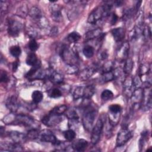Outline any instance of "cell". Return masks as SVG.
<instances>
[{
	"instance_id": "cell-1",
	"label": "cell",
	"mask_w": 152,
	"mask_h": 152,
	"mask_svg": "<svg viewBox=\"0 0 152 152\" xmlns=\"http://www.w3.org/2000/svg\"><path fill=\"white\" fill-rule=\"evenodd\" d=\"M3 122L8 125H19L30 128H36V122L31 116L26 114H16L11 112L3 118Z\"/></svg>"
},
{
	"instance_id": "cell-2",
	"label": "cell",
	"mask_w": 152,
	"mask_h": 152,
	"mask_svg": "<svg viewBox=\"0 0 152 152\" xmlns=\"http://www.w3.org/2000/svg\"><path fill=\"white\" fill-rule=\"evenodd\" d=\"M112 7V3H110V1H108L106 4L98 6L94 8L88 17V23L91 24H96L103 18H105L109 16Z\"/></svg>"
},
{
	"instance_id": "cell-3",
	"label": "cell",
	"mask_w": 152,
	"mask_h": 152,
	"mask_svg": "<svg viewBox=\"0 0 152 152\" xmlns=\"http://www.w3.org/2000/svg\"><path fill=\"white\" fill-rule=\"evenodd\" d=\"M97 113V109L94 104H91L90 103L85 107L82 117V123L86 131H89L92 129Z\"/></svg>"
},
{
	"instance_id": "cell-4",
	"label": "cell",
	"mask_w": 152,
	"mask_h": 152,
	"mask_svg": "<svg viewBox=\"0 0 152 152\" xmlns=\"http://www.w3.org/2000/svg\"><path fill=\"white\" fill-rule=\"evenodd\" d=\"M59 55L67 65H75L78 61L79 56L75 50L71 49L69 46L63 45L59 50Z\"/></svg>"
},
{
	"instance_id": "cell-5",
	"label": "cell",
	"mask_w": 152,
	"mask_h": 152,
	"mask_svg": "<svg viewBox=\"0 0 152 152\" xmlns=\"http://www.w3.org/2000/svg\"><path fill=\"white\" fill-rule=\"evenodd\" d=\"M105 115H101L100 117L97 119L96 123L92 128L91 142L93 144H96L100 138V135L102 132L104 124L105 122Z\"/></svg>"
},
{
	"instance_id": "cell-6",
	"label": "cell",
	"mask_w": 152,
	"mask_h": 152,
	"mask_svg": "<svg viewBox=\"0 0 152 152\" xmlns=\"http://www.w3.org/2000/svg\"><path fill=\"white\" fill-rule=\"evenodd\" d=\"M132 132L128 129V128H122L118 133L116 145L117 147L123 146L128 141V140L132 137Z\"/></svg>"
},
{
	"instance_id": "cell-7",
	"label": "cell",
	"mask_w": 152,
	"mask_h": 152,
	"mask_svg": "<svg viewBox=\"0 0 152 152\" xmlns=\"http://www.w3.org/2000/svg\"><path fill=\"white\" fill-rule=\"evenodd\" d=\"M23 28V24L19 21L10 18L8 20L7 31L9 35L12 37H17L20 34Z\"/></svg>"
},
{
	"instance_id": "cell-8",
	"label": "cell",
	"mask_w": 152,
	"mask_h": 152,
	"mask_svg": "<svg viewBox=\"0 0 152 152\" xmlns=\"http://www.w3.org/2000/svg\"><path fill=\"white\" fill-rule=\"evenodd\" d=\"M61 121H62V115H58L50 112L42 119V123L47 126L56 125Z\"/></svg>"
},
{
	"instance_id": "cell-9",
	"label": "cell",
	"mask_w": 152,
	"mask_h": 152,
	"mask_svg": "<svg viewBox=\"0 0 152 152\" xmlns=\"http://www.w3.org/2000/svg\"><path fill=\"white\" fill-rule=\"evenodd\" d=\"M151 90L150 87H145L143 90L140 107H142L145 111L150 110L151 107Z\"/></svg>"
},
{
	"instance_id": "cell-10",
	"label": "cell",
	"mask_w": 152,
	"mask_h": 152,
	"mask_svg": "<svg viewBox=\"0 0 152 152\" xmlns=\"http://www.w3.org/2000/svg\"><path fill=\"white\" fill-rule=\"evenodd\" d=\"M39 138L43 142H50L54 145H58L61 141H59L55 135L49 129H44L40 132Z\"/></svg>"
},
{
	"instance_id": "cell-11",
	"label": "cell",
	"mask_w": 152,
	"mask_h": 152,
	"mask_svg": "<svg viewBox=\"0 0 152 152\" xmlns=\"http://www.w3.org/2000/svg\"><path fill=\"white\" fill-rule=\"evenodd\" d=\"M55 2L56 1H52V4L49 7L51 16L55 21L61 22L62 20L61 7L59 4H55Z\"/></svg>"
},
{
	"instance_id": "cell-12",
	"label": "cell",
	"mask_w": 152,
	"mask_h": 152,
	"mask_svg": "<svg viewBox=\"0 0 152 152\" xmlns=\"http://www.w3.org/2000/svg\"><path fill=\"white\" fill-rule=\"evenodd\" d=\"M97 71V66L95 65L90 66L83 69L78 74L79 78L82 81H86L89 79Z\"/></svg>"
},
{
	"instance_id": "cell-13",
	"label": "cell",
	"mask_w": 152,
	"mask_h": 152,
	"mask_svg": "<svg viewBox=\"0 0 152 152\" xmlns=\"http://www.w3.org/2000/svg\"><path fill=\"white\" fill-rule=\"evenodd\" d=\"M135 88L133 86L132 78L129 77V75L126 76L123 81V91L124 94L130 97Z\"/></svg>"
},
{
	"instance_id": "cell-14",
	"label": "cell",
	"mask_w": 152,
	"mask_h": 152,
	"mask_svg": "<svg viewBox=\"0 0 152 152\" xmlns=\"http://www.w3.org/2000/svg\"><path fill=\"white\" fill-rule=\"evenodd\" d=\"M8 136L13 142L19 144L25 142L28 138L27 135H25L23 132L17 131H10L8 133Z\"/></svg>"
},
{
	"instance_id": "cell-15",
	"label": "cell",
	"mask_w": 152,
	"mask_h": 152,
	"mask_svg": "<svg viewBox=\"0 0 152 152\" xmlns=\"http://www.w3.org/2000/svg\"><path fill=\"white\" fill-rule=\"evenodd\" d=\"M1 151H23V148L21 144L13 142H1Z\"/></svg>"
},
{
	"instance_id": "cell-16",
	"label": "cell",
	"mask_w": 152,
	"mask_h": 152,
	"mask_svg": "<svg viewBox=\"0 0 152 152\" xmlns=\"http://www.w3.org/2000/svg\"><path fill=\"white\" fill-rule=\"evenodd\" d=\"M6 107L11 112L15 113L20 107V103L15 96H12L9 97L5 102Z\"/></svg>"
},
{
	"instance_id": "cell-17",
	"label": "cell",
	"mask_w": 152,
	"mask_h": 152,
	"mask_svg": "<svg viewBox=\"0 0 152 152\" xmlns=\"http://www.w3.org/2000/svg\"><path fill=\"white\" fill-rule=\"evenodd\" d=\"M129 51V44L128 42H125L121 46L117 51L116 57L121 62L125 61L128 58Z\"/></svg>"
},
{
	"instance_id": "cell-18",
	"label": "cell",
	"mask_w": 152,
	"mask_h": 152,
	"mask_svg": "<svg viewBox=\"0 0 152 152\" xmlns=\"http://www.w3.org/2000/svg\"><path fill=\"white\" fill-rule=\"evenodd\" d=\"M48 78L55 84H60L64 81V76L54 70H49Z\"/></svg>"
},
{
	"instance_id": "cell-19",
	"label": "cell",
	"mask_w": 152,
	"mask_h": 152,
	"mask_svg": "<svg viewBox=\"0 0 152 152\" xmlns=\"http://www.w3.org/2000/svg\"><path fill=\"white\" fill-rule=\"evenodd\" d=\"M88 145V141L84 139H77L71 144V148L76 151H83Z\"/></svg>"
},
{
	"instance_id": "cell-20",
	"label": "cell",
	"mask_w": 152,
	"mask_h": 152,
	"mask_svg": "<svg viewBox=\"0 0 152 152\" xmlns=\"http://www.w3.org/2000/svg\"><path fill=\"white\" fill-rule=\"evenodd\" d=\"M103 33L100 28H97L88 31L85 34V40L86 41L91 40L94 39H99Z\"/></svg>"
},
{
	"instance_id": "cell-21",
	"label": "cell",
	"mask_w": 152,
	"mask_h": 152,
	"mask_svg": "<svg viewBox=\"0 0 152 152\" xmlns=\"http://www.w3.org/2000/svg\"><path fill=\"white\" fill-rule=\"evenodd\" d=\"M113 37L116 42H121L123 40L125 36V31L122 27L113 28L111 31Z\"/></svg>"
},
{
	"instance_id": "cell-22",
	"label": "cell",
	"mask_w": 152,
	"mask_h": 152,
	"mask_svg": "<svg viewBox=\"0 0 152 152\" xmlns=\"http://www.w3.org/2000/svg\"><path fill=\"white\" fill-rule=\"evenodd\" d=\"M28 14L32 19L36 21V22L38 21L43 17V15L41 10L37 7H36V6L32 7L29 10Z\"/></svg>"
},
{
	"instance_id": "cell-23",
	"label": "cell",
	"mask_w": 152,
	"mask_h": 152,
	"mask_svg": "<svg viewBox=\"0 0 152 152\" xmlns=\"http://www.w3.org/2000/svg\"><path fill=\"white\" fill-rule=\"evenodd\" d=\"M96 91L95 87L93 85H88L84 87V94L83 99L88 100L91 98Z\"/></svg>"
},
{
	"instance_id": "cell-24",
	"label": "cell",
	"mask_w": 152,
	"mask_h": 152,
	"mask_svg": "<svg viewBox=\"0 0 152 152\" xmlns=\"http://www.w3.org/2000/svg\"><path fill=\"white\" fill-rule=\"evenodd\" d=\"M133 68V61L131 58H127L124 61V65L123 67V71L126 76L129 75Z\"/></svg>"
},
{
	"instance_id": "cell-25",
	"label": "cell",
	"mask_w": 152,
	"mask_h": 152,
	"mask_svg": "<svg viewBox=\"0 0 152 152\" xmlns=\"http://www.w3.org/2000/svg\"><path fill=\"white\" fill-rule=\"evenodd\" d=\"M113 80H115V76L113 71L102 72L100 78V81L103 83H107Z\"/></svg>"
},
{
	"instance_id": "cell-26",
	"label": "cell",
	"mask_w": 152,
	"mask_h": 152,
	"mask_svg": "<svg viewBox=\"0 0 152 152\" xmlns=\"http://www.w3.org/2000/svg\"><path fill=\"white\" fill-rule=\"evenodd\" d=\"M39 60L37 59V56L34 52L29 53L26 58V64L31 66L34 65Z\"/></svg>"
},
{
	"instance_id": "cell-27",
	"label": "cell",
	"mask_w": 152,
	"mask_h": 152,
	"mask_svg": "<svg viewBox=\"0 0 152 152\" xmlns=\"http://www.w3.org/2000/svg\"><path fill=\"white\" fill-rule=\"evenodd\" d=\"M84 86H78L75 88L73 92V99L74 100H77L83 98Z\"/></svg>"
},
{
	"instance_id": "cell-28",
	"label": "cell",
	"mask_w": 152,
	"mask_h": 152,
	"mask_svg": "<svg viewBox=\"0 0 152 152\" xmlns=\"http://www.w3.org/2000/svg\"><path fill=\"white\" fill-rule=\"evenodd\" d=\"M31 98L33 102L35 104H37L43 100V94L41 91L39 90H35L32 93Z\"/></svg>"
},
{
	"instance_id": "cell-29",
	"label": "cell",
	"mask_w": 152,
	"mask_h": 152,
	"mask_svg": "<svg viewBox=\"0 0 152 152\" xmlns=\"http://www.w3.org/2000/svg\"><path fill=\"white\" fill-rule=\"evenodd\" d=\"M81 39L80 34L77 31H72L67 36L68 41L71 43H75Z\"/></svg>"
},
{
	"instance_id": "cell-30",
	"label": "cell",
	"mask_w": 152,
	"mask_h": 152,
	"mask_svg": "<svg viewBox=\"0 0 152 152\" xmlns=\"http://www.w3.org/2000/svg\"><path fill=\"white\" fill-rule=\"evenodd\" d=\"M83 53L87 58H91L94 53V49L92 46L86 45L83 49Z\"/></svg>"
},
{
	"instance_id": "cell-31",
	"label": "cell",
	"mask_w": 152,
	"mask_h": 152,
	"mask_svg": "<svg viewBox=\"0 0 152 152\" xmlns=\"http://www.w3.org/2000/svg\"><path fill=\"white\" fill-rule=\"evenodd\" d=\"M67 110V106L65 104H61L59 106H57L55 107L50 112L58 115H62L63 113H64Z\"/></svg>"
},
{
	"instance_id": "cell-32",
	"label": "cell",
	"mask_w": 152,
	"mask_h": 152,
	"mask_svg": "<svg viewBox=\"0 0 152 152\" xmlns=\"http://www.w3.org/2000/svg\"><path fill=\"white\" fill-rule=\"evenodd\" d=\"M113 96V94L112 91L110 90L106 89L104 90L101 93V99L104 102H107L112 99Z\"/></svg>"
},
{
	"instance_id": "cell-33",
	"label": "cell",
	"mask_w": 152,
	"mask_h": 152,
	"mask_svg": "<svg viewBox=\"0 0 152 152\" xmlns=\"http://www.w3.org/2000/svg\"><path fill=\"white\" fill-rule=\"evenodd\" d=\"M9 51H10V54L12 56L15 57V58L18 57L21 53V49L20 47L17 45H14V46H11L9 49Z\"/></svg>"
},
{
	"instance_id": "cell-34",
	"label": "cell",
	"mask_w": 152,
	"mask_h": 152,
	"mask_svg": "<svg viewBox=\"0 0 152 152\" xmlns=\"http://www.w3.org/2000/svg\"><path fill=\"white\" fill-rule=\"evenodd\" d=\"M63 135L64 138L68 141H72L75 138V136H76L75 132L71 129H69L64 131L63 133Z\"/></svg>"
},
{
	"instance_id": "cell-35",
	"label": "cell",
	"mask_w": 152,
	"mask_h": 152,
	"mask_svg": "<svg viewBox=\"0 0 152 152\" xmlns=\"http://www.w3.org/2000/svg\"><path fill=\"white\" fill-rule=\"evenodd\" d=\"M150 72V66L148 64H141L139 69V75L138 76L141 78L142 76L145 75H148Z\"/></svg>"
},
{
	"instance_id": "cell-36",
	"label": "cell",
	"mask_w": 152,
	"mask_h": 152,
	"mask_svg": "<svg viewBox=\"0 0 152 152\" xmlns=\"http://www.w3.org/2000/svg\"><path fill=\"white\" fill-rule=\"evenodd\" d=\"M48 95L51 98H58L62 96V92L59 88H53L48 91Z\"/></svg>"
},
{
	"instance_id": "cell-37",
	"label": "cell",
	"mask_w": 152,
	"mask_h": 152,
	"mask_svg": "<svg viewBox=\"0 0 152 152\" xmlns=\"http://www.w3.org/2000/svg\"><path fill=\"white\" fill-rule=\"evenodd\" d=\"M40 131L37 130V128H31L28 130L27 136L28 138L34 140L39 138Z\"/></svg>"
},
{
	"instance_id": "cell-38",
	"label": "cell",
	"mask_w": 152,
	"mask_h": 152,
	"mask_svg": "<svg viewBox=\"0 0 152 152\" xmlns=\"http://www.w3.org/2000/svg\"><path fill=\"white\" fill-rule=\"evenodd\" d=\"M148 131H143L142 133H141V138L140 140V142H139V147H140V148H143L146 141L148 139Z\"/></svg>"
},
{
	"instance_id": "cell-39",
	"label": "cell",
	"mask_w": 152,
	"mask_h": 152,
	"mask_svg": "<svg viewBox=\"0 0 152 152\" xmlns=\"http://www.w3.org/2000/svg\"><path fill=\"white\" fill-rule=\"evenodd\" d=\"M27 34L31 39H35L36 37H38L39 36V33L37 30L33 27H30L28 28Z\"/></svg>"
},
{
	"instance_id": "cell-40",
	"label": "cell",
	"mask_w": 152,
	"mask_h": 152,
	"mask_svg": "<svg viewBox=\"0 0 152 152\" xmlns=\"http://www.w3.org/2000/svg\"><path fill=\"white\" fill-rule=\"evenodd\" d=\"M114 66V64L112 61H107L102 66V71L103 72H108L113 71Z\"/></svg>"
},
{
	"instance_id": "cell-41",
	"label": "cell",
	"mask_w": 152,
	"mask_h": 152,
	"mask_svg": "<svg viewBox=\"0 0 152 152\" xmlns=\"http://www.w3.org/2000/svg\"><path fill=\"white\" fill-rule=\"evenodd\" d=\"M66 111H67L66 117L68 118V119H79V116L75 110L73 109H71Z\"/></svg>"
},
{
	"instance_id": "cell-42",
	"label": "cell",
	"mask_w": 152,
	"mask_h": 152,
	"mask_svg": "<svg viewBox=\"0 0 152 152\" xmlns=\"http://www.w3.org/2000/svg\"><path fill=\"white\" fill-rule=\"evenodd\" d=\"M109 111L111 113H121V107L119 104H113L109 106Z\"/></svg>"
},
{
	"instance_id": "cell-43",
	"label": "cell",
	"mask_w": 152,
	"mask_h": 152,
	"mask_svg": "<svg viewBox=\"0 0 152 152\" xmlns=\"http://www.w3.org/2000/svg\"><path fill=\"white\" fill-rule=\"evenodd\" d=\"M28 48L33 52L38 49L39 45L35 39H30L28 43Z\"/></svg>"
},
{
	"instance_id": "cell-44",
	"label": "cell",
	"mask_w": 152,
	"mask_h": 152,
	"mask_svg": "<svg viewBox=\"0 0 152 152\" xmlns=\"http://www.w3.org/2000/svg\"><path fill=\"white\" fill-rule=\"evenodd\" d=\"M134 10L132 8H128L125 10L123 12V20H129L132 15Z\"/></svg>"
},
{
	"instance_id": "cell-45",
	"label": "cell",
	"mask_w": 152,
	"mask_h": 152,
	"mask_svg": "<svg viewBox=\"0 0 152 152\" xmlns=\"http://www.w3.org/2000/svg\"><path fill=\"white\" fill-rule=\"evenodd\" d=\"M10 80L9 76L5 71H1L0 74V81L1 83H6L8 82Z\"/></svg>"
},
{
	"instance_id": "cell-46",
	"label": "cell",
	"mask_w": 152,
	"mask_h": 152,
	"mask_svg": "<svg viewBox=\"0 0 152 152\" xmlns=\"http://www.w3.org/2000/svg\"><path fill=\"white\" fill-rule=\"evenodd\" d=\"M142 34L144 35V37L147 39L151 37V30H150V28L148 26H145L143 28Z\"/></svg>"
},
{
	"instance_id": "cell-47",
	"label": "cell",
	"mask_w": 152,
	"mask_h": 152,
	"mask_svg": "<svg viewBox=\"0 0 152 152\" xmlns=\"http://www.w3.org/2000/svg\"><path fill=\"white\" fill-rule=\"evenodd\" d=\"M67 68L66 69V72L68 74H74L77 72L78 71V68L77 65H67Z\"/></svg>"
},
{
	"instance_id": "cell-48",
	"label": "cell",
	"mask_w": 152,
	"mask_h": 152,
	"mask_svg": "<svg viewBox=\"0 0 152 152\" xmlns=\"http://www.w3.org/2000/svg\"><path fill=\"white\" fill-rule=\"evenodd\" d=\"M8 2L6 1H1L0 2V9H1V12L2 13L4 11H6L8 10Z\"/></svg>"
},
{
	"instance_id": "cell-49",
	"label": "cell",
	"mask_w": 152,
	"mask_h": 152,
	"mask_svg": "<svg viewBox=\"0 0 152 152\" xmlns=\"http://www.w3.org/2000/svg\"><path fill=\"white\" fill-rule=\"evenodd\" d=\"M107 53L106 50H100L99 53H98V55H97V56H98V58L100 60H104L107 58Z\"/></svg>"
},
{
	"instance_id": "cell-50",
	"label": "cell",
	"mask_w": 152,
	"mask_h": 152,
	"mask_svg": "<svg viewBox=\"0 0 152 152\" xmlns=\"http://www.w3.org/2000/svg\"><path fill=\"white\" fill-rule=\"evenodd\" d=\"M118 20V15H117L116 14H115V13L112 14V16H111L110 23H111L112 25L115 24V23L117 22Z\"/></svg>"
},
{
	"instance_id": "cell-51",
	"label": "cell",
	"mask_w": 152,
	"mask_h": 152,
	"mask_svg": "<svg viewBox=\"0 0 152 152\" xmlns=\"http://www.w3.org/2000/svg\"><path fill=\"white\" fill-rule=\"evenodd\" d=\"M58 30L56 27H53V28H52V29L50 30V33L52 36H56L58 34Z\"/></svg>"
},
{
	"instance_id": "cell-52",
	"label": "cell",
	"mask_w": 152,
	"mask_h": 152,
	"mask_svg": "<svg viewBox=\"0 0 152 152\" xmlns=\"http://www.w3.org/2000/svg\"><path fill=\"white\" fill-rule=\"evenodd\" d=\"M124 3V2L122 1H120V0H117V1H114L112 2V4L114 5L116 7H120L122 5V4Z\"/></svg>"
},
{
	"instance_id": "cell-53",
	"label": "cell",
	"mask_w": 152,
	"mask_h": 152,
	"mask_svg": "<svg viewBox=\"0 0 152 152\" xmlns=\"http://www.w3.org/2000/svg\"><path fill=\"white\" fill-rule=\"evenodd\" d=\"M18 66V61L14 62L13 64H12V70H13L14 72H15L17 69Z\"/></svg>"
}]
</instances>
